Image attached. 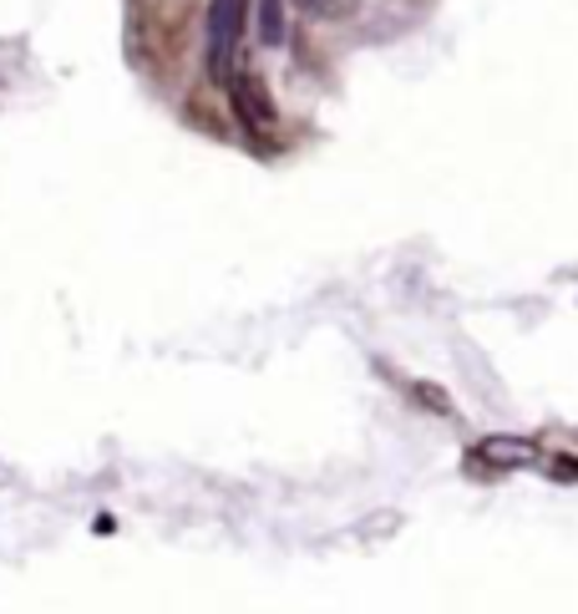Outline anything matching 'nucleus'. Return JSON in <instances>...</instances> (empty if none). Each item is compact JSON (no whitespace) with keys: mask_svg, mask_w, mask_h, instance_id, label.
Returning <instances> with one entry per match:
<instances>
[{"mask_svg":"<svg viewBox=\"0 0 578 614\" xmlns=\"http://www.w3.org/2000/svg\"><path fill=\"white\" fill-rule=\"evenodd\" d=\"M249 26V0H213L209 6V36H203V72L229 77L238 56V41Z\"/></svg>","mask_w":578,"mask_h":614,"instance_id":"nucleus-1","label":"nucleus"},{"mask_svg":"<svg viewBox=\"0 0 578 614\" xmlns=\"http://www.w3.org/2000/svg\"><path fill=\"white\" fill-rule=\"evenodd\" d=\"M234 112L244 122H254V128H275L279 122V107L269 102V92H264V77L259 72H234Z\"/></svg>","mask_w":578,"mask_h":614,"instance_id":"nucleus-2","label":"nucleus"},{"mask_svg":"<svg viewBox=\"0 0 578 614\" xmlns=\"http://www.w3.org/2000/svg\"><path fill=\"white\" fill-rule=\"evenodd\" d=\"M259 41L285 46V0H259Z\"/></svg>","mask_w":578,"mask_h":614,"instance_id":"nucleus-3","label":"nucleus"}]
</instances>
